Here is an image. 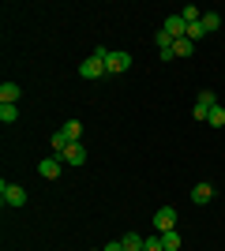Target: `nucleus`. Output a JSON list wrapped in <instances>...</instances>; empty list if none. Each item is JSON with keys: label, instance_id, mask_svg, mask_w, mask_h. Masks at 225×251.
I'll return each instance as SVG.
<instances>
[{"label": "nucleus", "instance_id": "f8f14e48", "mask_svg": "<svg viewBox=\"0 0 225 251\" xmlns=\"http://www.w3.org/2000/svg\"><path fill=\"white\" fill-rule=\"evenodd\" d=\"M19 94H23V90H19L15 83H4V86H0V101H8V105L19 101Z\"/></svg>", "mask_w": 225, "mask_h": 251}, {"label": "nucleus", "instance_id": "dca6fc26", "mask_svg": "<svg viewBox=\"0 0 225 251\" xmlns=\"http://www.w3.org/2000/svg\"><path fill=\"white\" fill-rule=\"evenodd\" d=\"M199 23H203V30H206V34L222 26V19H218V11H203V19H199Z\"/></svg>", "mask_w": 225, "mask_h": 251}, {"label": "nucleus", "instance_id": "f257e3e1", "mask_svg": "<svg viewBox=\"0 0 225 251\" xmlns=\"http://www.w3.org/2000/svg\"><path fill=\"white\" fill-rule=\"evenodd\" d=\"M79 75H83V79H98V75H109V72H105V49H98L94 56H86V60L79 64Z\"/></svg>", "mask_w": 225, "mask_h": 251}, {"label": "nucleus", "instance_id": "7ed1b4c3", "mask_svg": "<svg viewBox=\"0 0 225 251\" xmlns=\"http://www.w3.org/2000/svg\"><path fill=\"white\" fill-rule=\"evenodd\" d=\"M128 64H131L128 52H120V49H105V72H109V75L128 72Z\"/></svg>", "mask_w": 225, "mask_h": 251}, {"label": "nucleus", "instance_id": "ddd939ff", "mask_svg": "<svg viewBox=\"0 0 225 251\" xmlns=\"http://www.w3.org/2000/svg\"><path fill=\"white\" fill-rule=\"evenodd\" d=\"M0 120H4V124H15V120H19V105L0 101Z\"/></svg>", "mask_w": 225, "mask_h": 251}, {"label": "nucleus", "instance_id": "9b49d317", "mask_svg": "<svg viewBox=\"0 0 225 251\" xmlns=\"http://www.w3.org/2000/svg\"><path fill=\"white\" fill-rule=\"evenodd\" d=\"M60 135H64L68 143H79V135H83V124H79V120H68V124L60 127Z\"/></svg>", "mask_w": 225, "mask_h": 251}, {"label": "nucleus", "instance_id": "f03ea898", "mask_svg": "<svg viewBox=\"0 0 225 251\" xmlns=\"http://www.w3.org/2000/svg\"><path fill=\"white\" fill-rule=\"evenodd\" d=\"M0 202L11 206V210H19V206H26V191H23L19 184H8V180H4V184H0Z\"/></svg>", "mask_w": 225, "mask_h": 251}, {"label": "nucleus", "instance_id": "a211bd4d", "mask_svg": "<svg viewBox=\"0 0 225 251\" xmlns=\"http://www.w3.org/2000/svg\"><path fill=\"white\" fill-rule=\"evenodd\" d=\"M180 19L188 23V26H192V23H199V19H203V11H199V8H192V4H188V8L180 11Z\"/></svg>", "mask_w": 225, "mask_h": 251}, {"label": "nucleus", "instance_id": "2eb2a0df", "mask_svg": "<svg viewBox=\"0 0 225 251\" xmlns=\"http://www.w3.org/2000/svg\"><path fill=\"white\" fill-rule=\"evenodd\" d=\"M120 244H124V251H143V244H147V240H143L139 232H128V236H124Z\"/></svg>", "mask_w": 225, "mask_h": 251}, {"label": "nucleus", "instance_id": "0eeeda50", "mask_svg": "<svg viewBox=\"0 0 225 251\" xmlns=\"http://www.w3.org/2000/svg\"><path fill=\"white\" fill-rule=\"evenodd\" d=\"M60 161H68V165H86V147L83 143H72V147L60 154Z\"/></svg>", "mask_w": 225, "mask_h": 251}, {"label": "nucleus", "instance_id": "412c9836", "mask_svg": "<svg viewBox=\"0 0 225 251\" xmlns=\"http://www.w3.org/2000/svg\"><path fill=\"white\" fill-rule=\"evenodd\" d=\"M101 251H124V244H120V240H113V244H105Z\"/></svg>", "mask_w": 225, "mask_h": 251}, {"label": "nucleus", "instance_id": "f3484780", "mask_svg": "<svg viewBox=\"0 0 225 251\" xmlns=\"http://www.w3.org/2000/svg\"><path fill=\"white\" fill-rule=\"evenodd\" d=\"M206 124H210V127H225V109H222V105H214V109H210Z\"/></svg>", "mask_w": 225, "mask_h": 251}, {"label": "nucleus", "instance_id": "39448f33", "mask_svg": "<svg viewBox=\"0 0 225 251\" xmlns=\"http://www.w3.org/2000/svg\"><path fill=\"white\" fill-rule=\"evenodd\" d=\"M161 30L169 34L173 42H180V38H188V23H184L180 11H176V15H169V19H165V26H161Z\"/></svg>", "mask_w": 225, "mask_h": 251}, {"label": "nucleus", "instance_id": "aec40b11", "mask_svg": "<svg viewBox=\"0 0 225 251\" xmlns=\"http://www.w3.org/2000/svg\"><path fill=\"white\" fill-rule=\"evenodd\" d=\"M143 251H165V248H161V236H147V244H143Z\"/></svg>", "mask_w": 225, "mask_h": 251}, {"label": "nucleus", "instance_id": "6ab92c4d", "mask_svg": "<svg viewBox=\"0 0 225 251\" xmlns=\"http://www.w3.org/2000/svg\"><path fill=\"white\" fill-rule=\"evenodd\" d=\"M203 38H206L203 23H192V26H188V42H203Z\"/></svg>", "mask_w": 225, "mask_h": 251}, {"label": "nucleus", "instance_id": "4468645a", "mask_svg": "<svg viewBox=\"0 0 225 251\" xmlns=\"http://www.w3.org/2000/svg\"><path fill=\"white\" fill-rule=\"evenodd\" d=\"M192 52H195V42H188V38L173 42V56H192Z\"/></svg>", "mask_w": 225, "mask_h": 251}, {"label": "nucleus", "instance_id": "9d476101", "mask_svg": "<svg viewBox=\"0 0 225 251\" xmlns=\"http://www.w3.org/2000/svg\"><path fill=\"white\" fill-rule=\"evenodd\" d=\"M161 248H165V251H180L184 248L180 232H176V229H173V232H161Z\"/></svg>", "mask_w": 225, "mask_h": 251}, {"label": "nucleus", "instance_id": "20e7f679", "mask_svg": "<svg viewBox=\"0 0 225 251\" xmlns=\"http://www.w3.org/2000/svg\"><path fill=\"white\" fill-rule=\"evenodd\" d=\"M173 229H176V210H173V206H161L158 214H154V232L161 236V232H173Z\"/></svg>", "mask_w": 225, "mask_h": 251}, {"label": "nucleus", "instance_id": "1a4fd4ad", "mask_svg": "<svg viewBox=\"0 0 225 251\" xmlns=\"http://www.w3.org/2000/svg\"><path fill=\"white\" fill-rule=\"evenodd\" d=\"M192 199L199 202V206H203V202H210V199H214V188H210L206 180H199V184L192 188Z\"/></svg>", "mask_w": 225, "mask_h": 251}, {"label": "nucleus", "instance_id": "423d86ee", "mask_svg": "<svg viewBox=\"0 0 225 251\" xmlns=\"http://www.w3.org/2000/svg\"><path fill=\"white\" fill-rule=\"evenodd\" d=\"M218 105V98H214V90H203V94L195 98V120H206L210 116V109Z\"/></svg>", "mask_w": 225, "mask_h": 251}, {"label": "nucleus", "instance_id": "6e6552de", "mask_svg": "<svg viewBox=\"0 0 225 251\" xmlns=\"http://www.w3.org/2000/svg\"><path fill=\"white\" fill-rule=\"evenodd\" d=\"M60 165H64V161L53 154V157H45V161H38V173H42L45 180H56V176H60Z\"/></svg>", "mask_w": 225, "mask_h": 251}]
</instances>
